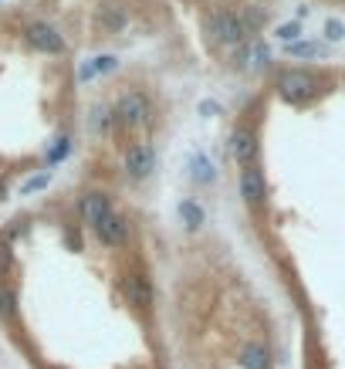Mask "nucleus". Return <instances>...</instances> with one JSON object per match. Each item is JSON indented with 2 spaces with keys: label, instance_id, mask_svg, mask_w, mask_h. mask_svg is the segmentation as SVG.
I'll use <instances>...</instances> for the list:
<instances>
[{
  "label": "nucleus",
  "instance_id": "13",
  "mask_svg": "<svg viewBox=\"0 0 345 369\" xmlns=\"http://www.w3.org/2000/svg\"><path fill=\"white\" fill-rule=\"evenodd\" d=\"M240 58H244V61H251V68L258 72V68H267V61H271V51H267V44L254 41V44H244V48H240Z\"/></svg>",
  "mask_w": 345,
  "mask_h": 369
},
{
  "label": "nucleus",
  "instance_id": "15",
  "mask_svg": "<svg viewBox=\"0 0 345 369\" xmlns=\"http://www.w3.org/2000/svg\"><path fill=\"white\" fill-rule=\"evenodd\" d=\"M88 68H92V79H95V75H108V72L119 68V58H115V54H99V58L88 61Z\"/></svg>",
  "mask_w": 345,
  "mask_h": 369
},
{
  "label": "nucleus",
  "instance_id": "4",
  "mask_svg": "<svg viewBox=\"0 0 345 369\" xmlns=\"http://www.w3.org/2000/svg\"><path fill=\"white\" fill-rule=\"evenodd\" d=\"M24 41L34 48V51H41V54H65V38H61L51 24H44V21L27 24Z\"/></svg>",
  "mask_w": 345,
  "mask_h": 369
},
{
  "label": "nucleus",
  "instance_id": "12",
  "mask_svg": "<svg viewBox=\"0 0 345 369\" xmlns=\"http://www.w3.org/2000/svg\"><path fill=\"white\" fill-rule=\"evenodd\" d=\"M190 177H193V183L207 186L217 180V170H213V163L207 156H193L190 159Z\"/></svg>",
  "mask_w": 345,
  "mask_h": 369
},
{
  "label": "nucleus",
  "instance_id": "25",
  "mask_svg": "<svg viewBox=\"0 0 345 369\" xmlns=\"http://www.w3.org/2000/svg\"><path fill=\"white\" fill-rule=\"evenodd\" d=\"M200 112H203V115H217V112H220V108L213 106V102H203V106H200Z\"/></svg>",
  "mask_w": 345,
  "mask_h": 369
},
{
  "label": "nucleus",
  "instance_id": "17",
  "mask_svg": "<svg viewBox=\"0 0 345 369\" xmlns=\"http://www.w3.org/2000/svg\"><path fill=\"white\" fill-rule=\"evenodd\" d=\"M92 115H95V119H92V129H95V132H108V129H112V122H115L112 108H95Z\"/></svg>",
  "mask_w": 345,
  "mask_h": 369
},
{
  "label": "nucleus",
  "instance_id": "16",
  "mask_svg": "<svg viewBox=\"0 0 345 369\" xmlns=\"http://www.w3.org/2000/svg\"><path fill=\"white\" fill-rule=\"evenodd\" d=\"M68 153H71V139H68V136H58V139H54V146L48 149V163L54 166V163H61Z\"/></svg>",
  "mask_w": 345,
  "mask_h": 369
},
{
  "label": "nucleus",
  "instance_id": "10",
  "mask_svg": "<svg viewBox=\"0 0 345 369\" xmlns=\"http://www.w3.org/2000/svg\"><path fill=\"white\" fill-rule=\"evenodd\" d=\"M126 298H129V305H135V309H149L153 305V285H149V278L146 274H129L126 278Z\"/></svg>",
  "mask_w": 345,
  "mask_h": 369
},
{
  "label": "nucleus",
  "instance_id": "22",
  "mask_svg": "<svg viewBox=\"0 0 345 369\" xmlns=\"http://www.w3.org/2000/svg\"><path fill=\"white\" fill-rule=\"evenodd\" d=\"M10 264H14V251H10V244H7V240H0V274H3V271H10Z\"/></svg>",
  "mask_w": 345,
  "mask_h": 369
},
{
  "label": "nucleus",
  "instance_id": "21",
  "mask_svg": "<svg viewBox=\"0 0 345 369\" xmlns=\"http://www.w3.org/2000/svg\"><path fill=\"white\" fill-rule=\"evenodd\" d=\"M278 38H281V41H298V38H301V24H298V21L281 24V27H278Z\"/></svg>",
  "mask_w": 345,
  "mask_h": 369
},
{
  "label": "nucleus",
  "instance_id": "19",
  "mask_svg": "<svg viewBox=\"0 0 345 369\" xmlns=\"http://www.w3.org/2000/svg\"><path fill=\"white\" fill-rule=\"evenodd\" d=\"M102 21H106L112 31H119V27L126 24V17H122V14H119L115 7H102Z\"/></svg>",
  "mask_w": 345,
  "mask_h": 369
},
{
  "label": "nucleus",
  "instance_id": "9",
  "mask_svg": "<svg viewBox=\"0 0 345 369\" xmlns=\"http://www.w3.org/2000/svg\"><path fill=\"white\" fill-rule=\"evenodd\" d=\"M108 213H112V204H108L106 193H88V197H81V217H85V224L99 227Z\"/></svg>",
  "mask_w": 345,
  "mask_h": 369
},
{
  "label": "nucleus",
  "instance_id": "2",
  "mask_svg": "<svg viewBox=\"0 0 345 369\" xmlns=\"http://www.w3.org/2000/svg\"><path fill=\"white\" fill-rule=\"evenodd\" d=\"M115 122L126 126V129H139V126H149L153 122V108H149V99L142 92H129L119 99V106L112 108Z\"/></svg>",
  "mask_w": 345,
  "mask_h": 369
},
{
  "label": "nucleus",
  "instance_id": "11",
  "mask_svg": "<svg viewBox=\"0 0 345 369\" xmlns=\"http://www.w3.org/2000/svg\"><path fill=\"white\" fill-rule=\"evenodd\" d=\"M237 363L244 369H271V352H267V345H261V343H247L240 349Z\"/></svg>",
  "mask_w": 345,
  "mask_h": 369
},
{
  "label": "nucleus",
  "instance_id": "23",
  "mask_svg": "<svg viewBox=\"0 0 345 369\" xmlns=\"http://www.w3.org/2000/svg\"><path fill=\"white\" fill-rule=\"evenodd\" d=\"M325 38H328V41H342L345 38L342 21H328V24H325Z\"/></svg>",
  "mask_w": 345,
  "mask_h": 369
},
{
  "label": "nucleus",
  "instance_id": "14",
  "mask_svg": "<svg viewBox=\"0 0 345 369\" xmlns=\"http://www.w3.org/2000/svg\"><path fill=\"white\" fill-rule=\"evenodd\" d=\"M180 217H183V224L190 231H196V227L203 224V207L193 204V200H183V204H180Z\"/></svg>",
  "mask_w": 345,
  "mask_h": 369
},
{
  "label": "nucleus",
  "instance_id": "20",
  "mask_svg": "<svg viewBox=\"0 0 345 369\" xmlns=\"http://www.w3.org/2000/svg\"><path fill=\"white\" fill-rule=\"evenodd\" d=\"M51 183V173H41V177H34V180H27L24 186H21V193H34V190H44V186Z\"/></svg>",
  "mask_w": 345,
  "mask_h": 369
},
{
  "label": "nucleus",
  "instance_id": "8",
  "mask_svg": "<svg viewBox=\"0 0 345 369\" xmlns=\"http://www.w3.org/2000/svg\"><path fill=\"white\" fill-rule=\"evenodd\" d=\"M258 149H261V146H258V136H254V132L244 129V126L234 129V136H230V156L237 159L240 166H251V163L258 159Z\"/></svg>",
  "mask_w": 345,
  "mask_h": 369
},
{
  "label": "nucleus",
  "instance_id": "7",
  "mask_svg": "<svg viewBox=\"0 0 345 369\" xmlns=\"http://www.w3.org/2000/svg\"><path fill=\"white\" fill-rule=\"evenodd\" d=\"M95 234H99V240L106 244V247H122L126 240H129V220L122 217V213H108L106 220L95 227Z\"/></svg>",
  "mask_w": 345,
  "mask_h": 369
},
{
  "label": "nucleus",
  "instance_id": "18",
  "mask_svg": "<svg viewBox=\"0 0 345 369\" xmlns=\"http://www.w3.org/2000/svg\"><path fill=\"white\" fill-rule=\"evenodd\" d=\"M0 315H3V318L17 315V298H14V291L0 288Z\"/></svg>",
  "mask_w": 345,
  "mask_h": 369
},
{
  "label": "nucleus",
  "instance_id": "3",
  "mask_svg": "<svg viewBox=\"0 0 345 369\" xmlns=\"http://www.w3.org/2000/svg\"><path fill=\"white\" fill-rule=\"evenodd\" d=\"M278 88H281V95H285L288 102L301 106V102H312V99L319 95V79H315L312 72L292 68V72H285V75H281Z\"/></svg>",
  "mask_w": 345,
  "mask_h": 369
},
{
  "label": "nucleus",
  "instance_id": "6",
  "mask_svg": "<svg viewBox=\"0 0 345 369\" xmlns=\"http://www.w3.org/2000/svg\"><path fill=\"white\" fill-rule=\"evenodd\" d=\"M153 170H156V153H153V146L139 142V146H129V149H126V173H129L133 180H146Z\"/></svg>",
  "mask_w": 345,
  "mask_h": 369
},
{
  "label": "nucleus",
  "instance_id": "24",
  "mask_svg": "<svg viewBox=\"0 0 345 369\" xmlns=\"http://www.w3.org/2000/svg\"><path fill=\"white\" fill-rule=\"evenodd\" d=\"M288 54H294V58H305V54H315V48H312V44H292V48H288Z\"/></svg>",
  "mask_w": 345,
  "mask_h": 369
},
{
  "label": "nucleus",
  "instance_id": "1",
  "mask_svg": "<svg viewBox=\"0 0 345 369\" xmlns=\"http://www.w3.org/2000/svg\"><path fill=\"white\" fill-rule=\"evenodd\" d=\"M207 31H210V38L217 44H244L247 34H251V24L240 14L217 10V14H210V21H207Z\"/></svg>",
  "mask_w": 345,
  "mask_h": 369
},
{
  "label": "nucleus",
  "instance_id": "5",
  "mask_svg": "<svg viewBox=\"0 0 345 369\" xmlns=\"http://www.w3.org/2000/svg\"><path fill=\"white\" fill-rule=\"evenodd\" d=\"M264 193H267V183H264V170L261 166H244L240 170V197L247 207H261L264 204Z\"/></svg>",
  "mask_w": 345,
  "mask_h": 369
}]
</instances>
